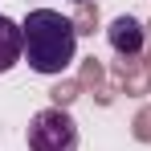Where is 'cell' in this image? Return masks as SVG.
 Wrapping results in <instances>:
<instances>
[{"label": "cell", "instance_id": "2", "mask_svg": "<svg viewBox=\"0 0 151 151\" xmlns=\"http://www.w3.org/2000/svg\"><path fill=\"white\" fill-rule=\"evenodd\" d=\"M29 151H78V127L74 119L49 106V110H37L29 119Z\"/></svg>", "mask_w": 151, "mask_h": 151}, {"label": "cell", "instance_id": "1", "mask_svg": "<svg viewBox=\"0 0 151 151\" xmlns=\"http://www.w3.org/2000/svg\"><path fill=\"white\" fill-rule=\"evenodd\" d=\"M21 33H25L29 70H37L45 78H57L70 70V61L78 53V25L70 17H61L57 8H33L21 25Z\"/></svg>", "mask_w": 151, "mask_h": 151}, {"label": "cell", "instance_id": "4", "mask_svg": "<svg viewBox=\"0 0 151 151\" xmlns=\"http://www.w3.org/2000/svg\"><path fill=\"white\" fill-rule=\"evenodd\" d=\"M21 57H25V33L17 21L0 17V74H8Z\"/></svg>", "mask_w": 151, "mask_h": 151}, {"label": "cell", "instance_id": "5", "mask_svg": "<svg viewBox=\"0 0 151 151\" xmlns=\"http://www.w3.org/2000/svg\"><path fill=\"white\" fill-rule=\"evenodd\" d=\"M74 4H86V0H74Z\"/></svg>", "mask_w": 151, "mask_h": 151}, {"label": "cell", "instance_id": "3", "mask_svg": "<svg viewBox=\"0 0 151 151\" xmlns=\"http://www.w3.org/2000/svg\"><path fill=\"white\" fill-rule=\"evenodd\" d=\"M143 37H147V33H143V25H139L135 17H114V21H110V29H106L110 49L119 53V57H127V61L143 53Z\"/></svg>", "mask_w": 151, "mask_h": 151}]
</instances>
